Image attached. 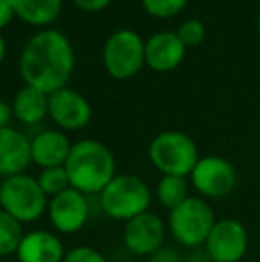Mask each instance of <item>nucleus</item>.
Masks as SVG:
<instances>
[{"label": "nucleus", "instance_id": "1", "mask_svg": "<svg viewBox=\"0 0 260 262\" xmlns=\"http://www.w3.org/2000/svg\"><path fill=\"white\" fill-rule=\"evenodd\" d=\"M75 66V52L68 36L57 29H43L34 34L20 55V75L25 86L43 93L66 88Z\"/></svg>", "mask_w": 260, "mask_h": 262}, {"label": "nucleus", "instance_id": "2", "mask_svg": "<svg viewBox=\"0 0 260 262\" xmlns=\"http://www.w3.org/2000/svg\"><path fill=\"white\" fill-rule=\"evenodd\" d=\"M64 169L69 187L86 196L100 194L116 177V159L112 152L97 139H80L73 143Z\"/></svg>", "mask_w": 260, "mask_h": 262}, {"label": "nucleus", "instance_id": "3", "mask_svg": "<svg viewBox=\"0 0 260 262\" xmlns=\"http://www.w3.org/2000/svg\"><path fill=\"white\" fill-rule=\"evenodd\" d=\"M98 202L105 216L127 223L132 217L148 212L152 205V189L134 173H116L98 194Z\"/></svg>", "mask_w": 260, "mask_h": 262}, {"label": "nucleus", "instance_id": "4", "mask_svg": "<svg viewBox=\"0 0 260 262\" xmlns=\"http://www.w3.org/2000/svg\"><path fill=\"white\" fill-rule=\"evenodd\" d=\"M212 205L201 196H189L184 204L170 210L168 228L175 241L187 250L201 248L216 223Z\"/></svg>", "mask_w": 260, "mask_h": 262}, {"label": "nucleus", "instance_id": "5", "mask_svg": "<svg viewBox=\"0 0 260 262\" xmlns=\"http://www.w3.org/2000/svg\"><path fill=\"white\" fill-rule=\"evenodd\" d=\"M148 157L162 175L189 177L200 159V152L195 139L185 132L164 130L152 139Z\"/></svg>", "mask_w": 260, "mask_h": 262}, {"label": "nucleus", "instance_id": "6", "mask_svg": "<svg viewBox=\"0 0 260 262\" xmlns=\"http://www.w3.org/2000/svg\"><path fill=\"white\" fill-rule=\"evenodd\" d=\"M49 207V196L41 191L36 177L27 173L2 180V204L0 209L18 220L21 225L34 223Z\"/></svg>", "mask_w": 260, "mask_h": 262}, {"label": "nucleus", "instance_id": "7", "mask_svg": "<svg viewBox=\"0 0 260 262\" xmlns=\"http://www.w3.org/2000/svg\"><path fill=\"white\" fill-rule=\"evenodd\" d=\"M104 66L114 79H130L145 62V39L130 29L116 31L104 43Z\"/></svg>", "mask_w": 260, "mask_h": 262}, {"label": "nucleus", "instance_id": "8", "mask_svg": "<svg viewBox=\"0 0 260 262\" xmlns=\"http://www.w3.org/2000/svg\"><path fill=\"white\" fill-rule=\"evenodd\" d=\"M191 184L201 198L219 200L232 194L237 187V169L221 156L200 157L191 171Z\"/></svg>", "mask_w": 260, "mask_h": 262}, {"label": "nucleus", "instance_id": "9", "mask_svg": "<svg viewBox=\"0 0 260 262\" xmlns=\"http://www.w3.org/2000/svg\"><path fill=\"white\" fill-rule=\"evenodd\" d=\"M203 248L214 262H241L250 248V235L239 220H218L205 241Z\"/></svg>", "mask_w": 260, "mask_h": 262}, {"label": "nucleus", "instance_id": "10", "mask_svg": "<svg viewBox=\"0 0 260 262\" xmlns=\"http://www.w3.org/2000/svg\"><path fill=\"white\" fill-rule=\"evenodd\" d=\"M87 198L89 196L73 187L50 198L46 214H49L50 225L57 234L72 235L82 230L84 225L89 220V200Z\"/></svg>", "mask_w": 260, "mask_h": 262}, {"label": "nucleus", "instance_id": "11", "mask_svg": "<svg viewBox=\"0 0 260 262\" xmlns=\"http://www.w3.org/2000/svg\"><path fill=\"white\" fill-rule=\"evenodd\" d=\"M166 223L155 212H143L132 217L123 228V245L130 253L139 257H150L164 246Z\"/></svg>", "mask_w": 260, "mask_h": 262}, {"label": "nucleus", "instance_id": "12", "mask_svg": "<svg viewBox=\"0 0 260 262\" xmlns=\"http://www.w3.org/2000/svg\"><path fill=\"white\" fill-rule=\"evenodd\" d=\"M49 116L61 130H80L91 121V105L84 95L66 86L49 95Z\"/></svg>", "mask_w": 260, "mask_h": 262}, {"label": "nucleus", "instance_id": "13", "mask_svg": "<svg viewBox=\"0 0 260 262\" xmlns=\"http://www.w3.org/2000/svg\"><path fill=\"white\" fill-rule=\"evenodd\" d=\"M31 162V139L13 127L0 128V179L25 173Z\"/></svg>", "mask_w": 260, "mask_h": 262}, {"label": "nucleus", "instance_id": "14", "mask_svg": "<svg viewBox=\"0 0 260 262\" xmlns=\"http://www.w3.org/2000/svg\"><path fill=\"white\" fill-rule=\"evenodd\" d=\"M185 55V45L177 32L160 31L145 39V62L155 72H171Z\"/></svg>", "mask_w": 260, "mask_h": 262}, {"label": "nucleus", "instance_id": "15", "mask_svg": "<svg viewBox=\"0 0 260 262\" xmlns=\"http://www.w3.org/2000/svg\"><path fill=\"white\" fill-rule=\"evenodd\" d=\"M64 255L63 241L50 230L27 232L16 250L18 262H63Z\"/></svg>", "mask_w": 260, "mask_h": 262}, {"label": "nucleus", "instance_id": "16", "mask_svg": "<svg viewBox=\"0 0 260 262\" xmlns=\"http://www.w3.org/2000/svg\"><path fill=\"white\" fill-rule=\"evenodd\" d=\"M72 150L68 136L61 130H43L31 139V157L36 166L59 168L66 164V159Z\"/></svg>", "mask_w": 260, "mask_h": 262}, {"label": "nucleus", "instance_id": "17", "mask_svg": "<svg viewBox=\"0 0 260 262\" xmlns=\"http://www.w3.org/2000/svg\"><path fill=\"white\" fill-rule=\"evenodd\" d=\"M13 116L23 125H36L49 116V95L32 86H23L13 98Z\"/></svg>", "mask_w": 260, "mask_h": 262}, {"label": "nucleus", "instance_id": "18", "mask_svg": "<svg viewBox=\"0 0 260 262\" xmlns=\"http://www.w3.org/2000/svg\"><path fill=\"white\" fill-rule=\"evenodd\" d=\"M13 13L31 25H49L59 16L63 0H9Z\"/></svg>", "mask_w": 260, "mask_h": 262}, {"label": "nucleus", "instance_id": "19", "mask_svg": "<svg viewBox=\"0 0 260 262\" xmlns=\"http://www.w3.org/2000/svg\"><path fill=\"white\" fill-rule=\"evenodd\" d=\"M155 196L164 209L173 210L180 204H184L191 194H189V182L185 177L175 175H162L155 187Z\"/></svg>", "mask_w": 260, "mask_h": 262}, {"label": "nucleus", "instance_id": "20", "mask_svg": "<svg viewBox=\"0 0 260 262\" xmlns=\"http://www.w3.org/2000/svg\"><path fill=\"white\" fill-rule=\"evenodd\" d=\"M23 225L13 216L0 209V259L2 257L16 255V250L23 239Z\"/></svg>", "mask_w": 260, "mask_h": 262}, {"label": "nucleus", "instance_id": "21", "mask_svg": "<svg viewBox=\"0 0 260 262\" xmlns=\"http://www.w3.org/2000/svg\"><path fill=\"white\" fill-rule=\"evenodd\" d=\"M36 180H38L43 193L49 196V200L57 196V194L64 193L66 189H69V179H68V173H66L64 166L41 169L39 175L36 177Z\"/></svg>", "mask_w": 260, "mask_h": 262}, {"label": "nucleus", "instance_id": "22", "mask_svg": "<svg viewBox=\"0 0 260 262\" xmlns=\"http://www.w3.org/2000/svg\"><path fill=\"white\" fill-rule=\"evenodd\" d=\"M141 2H143V7H145L152 16L171 18L184 9L187 0H141Z\"/></svg>", "mask_w": 260, "mask_h": 262}, {"label": "nucleus", "instance_id": "23", "mask_svg": "<svg viewBox=\"0 0 260 262\" xmlns=\"http://www.w3.org/2000/svg\"><path fill=\"white\" fill-rule=\"evenodd\" d=\"M177 36L185 45V49L187 47H196L205 39V25L200 20H185L178 27Z\"/></svg>", "mask_w": 260, "mask_h": 262}, {"label": "nucleus", "instance_id": "24", "mask_svg": "<svg viewBox=\"0 0 260 262\" xmlns=\"http://www.w3.org/2000/svg\"><path fill=\"white\" fill-rule=\"evenodd\" d=\"M63 262H109L93 246H75L66 252Z\"/></svg>", "mask_w": 260, "mask_h": 262}, {"label": "nucleus", "instance_id": "25", "mask_svg": "<svg viewBox=\"0 0 260 262\" xmlns=\"http://www.w3.org/2000/svg\"><path fill=\"white\" fill-rule=\"evenodd\" d=\"M148 262H185V257L175 246L164 245L162 248H159L148 257Z\"/></svg>", "mask_w": 260, "mask_h": 262}, {"label": "nucleus", "instance_id": "26", "mask_svg": "<svg viewBox=\"0 0 260 262\" xmlns=\"http://www.w3.org/2000/svg\"><path fill=\"white\" fill-rule=\"evenodd\" d=\"M77 7H80L82 11H87V13H97V11H102L111 4V0H73Z\"/></svg>", "mask_w": 260, "mask_h": 262}, {"label": "nucleus", "instance_id": "27", "mask_svg": "<svg viewBox=\"0 0 260 262\" xmlns=\"http://www.w3.org/2000/svg\"><path fill=\"white\" fill-rule=\"evenodd\" d=\"M13 7H11L9 0H0V31L6 27L13 18Z\"/></svg>", "mask_w": 260, "mask_h": 262}, {"label": "nucleus", "instance_id": "28", "mask_svg": "<svg viewBox=\"0 0 260 262\" xmlns=\"http://www.w3.org/2000/svg\"><path fill=\"white\" fill-rule=\"evenodd\" d=\"M185 262H214L212 257L208 255L207 250L201 246V248H195L189 252V255L185 257Z\"/></svg>", "mask_w": 260, "mask_h": 262}, {"label": "nucleus", "instance_id": "29", "mask_svg": "<svg viewBox=\"0 0 260 262\" xmlns=\"http://www.w3.org/2000/svg\"><path fill=\"white\" fill-rule=\"evenodd\" d=\"M11 118H13V107L6 104L4 100H0V128L9 127Z\"/></svg>", "mask_w": 260, "mask_h": 262}, {"label": "nucleus", "instance_id": "30", "mask_svg": "<svg viewBox=\"0 0 260 262\" xmlns=\"http://www.w3.org/2000/svg\"><path fill=\"white\" fill-rule=\"evenodd\" d=\"M6 52H7V45H6V39H4V36L0 34V62L4 61V57H6Z\"/></svg>", "mask_w": 260, "mask_h": 262}, {"label": "nucleus", "instance_id": "31", "mask_svg": "<svg viewBox=\"0 0 260 262\" xmlns=\"http://www.w3.org/2000/svg\"><path fill=\"white\" fill-rule=\"evenodd\" d=\"M0 204H2V180H0Z\"/></svg>", "mask_w": 260, "mask_h": 262}, {"label": "nucleus", "instance_id": "32", "mask_svg": "<svg viewBox=\"0 0 260 262\" xmlns=\"http://www.w3.org/2000/svg\"><path fill=\"white\" fill-rule=\"evenodd\" d=\"M257 27H258V32H260V13H258V20H257Z\"/></svg>", "mask_w": 260, "mask_h": 262}]
</instances>
